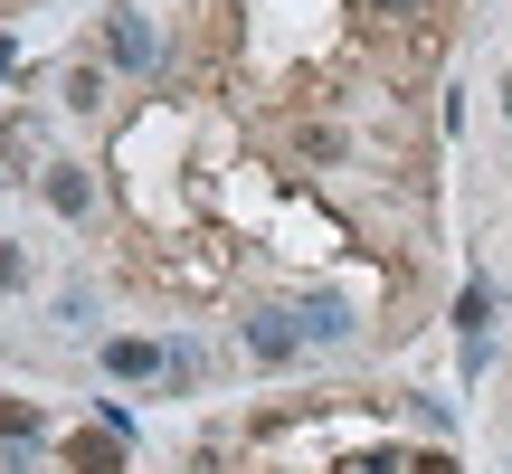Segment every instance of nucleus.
<instances>
[{"label":"nucleus","instance_id":"9b49d317","mask_svg":"<svg viewBox=\"0 0 512 474\" xmlns=\"http://www.w3.org/2000/svg\"><path fill=\"white\" fill-rule=\"evenodd\" d=\"M10 67H19V48H10V38H0V76H10Z\"/></svg>","mask_w":512,"mask_h":474},{"label":"nucleus","instance_id":"f257e3e1","mask_svg":"<svg viewBox=\"0 0 512 474\" xmlns=\"http://www.w3.org/2000/svg\"><path fill=\"white\" fill-rule=\"evenodd\" d=\"M247 351H256V361H266V370H285L294 351H304V323H294L285 304H266V313H247Z\"/></svg>","mask_w":512,"mask_h":474},{"label":"nucleus","instance_id":"7ed1b4c3","mask_svg":"<svg viewBox=\"0 0 512 474\" xmlns=\"http://www.w3.org/2000/svg\"><path fill=\"white\" fill-rule=\"evenodd\" d=\"M294 323H304V342H342V332H351V304H342V294H304Z\"/></svg>","mask_w":512,"mask_h":474},{"label":"nucleus","instance_id":"39448f33","mask_svg":"<svg viewBox=\"0 0 512 474\" xmlns=\"http://www.w3.org/2000/svg\"><path fill=\"white\" fill-rule=\"evenodd\" d=\"M162 361H171L162 342H105V370H114V380H152Z\"/></svg>","mask_w":512,"mask_h":474},{"label":"nucleus","instance_id":"9d476101","mask_svg":"<svg viewBox=\"0 0 512 474\" xmlns=\"http://www.w3.org/2000/svg\"><path fill=\"white\" fill-rule=\"evenodd\" d=\"M418 474H456V456H418Z\"/></svg>","mask_w":512,"mask_h":474},{"label":"nucleus","instance_id":"6e6552de","mask_svg":"<svg viewBox=\"0 0 512 474\" xmlns=\"http://www.w3.org/2000/svg\"><path fill=\"white\" fill-rule=\"evenodd\" d=\"M38 437V408L29 399H0V446H29Z\"/></svg>","mask_w":512,"mask_h":474},{"label":"nucleus","instance_id":"0eeeda50","mask_svg":"<svg viewBox=\"0 0 512 474\" xmlns=\"http://www.w3.org/2000/svg\"><path fill=\"white\" fill-rule=\"evenodd\" d=\"M95 95H105V67H95V57H76V67H67V105H76V114H86V105H95Z\"/></svg>","mask_w":512,"mask_h":474},{"label":"nucleus","instance_id":"423d86ee","mask_svg":"<svg viewBox=\"0 0 512 474\" xmlns=\"http://www.w3.org/2000/svg\"><path fill=\"white\" fill-rule=\"evenodd\" d=\"M48 209H57V219H86V209H95L86 171H48Z\"/></svg>","mask_w":512,"mask_h":474},{"label":"nucleus","instance_id":"f03ea898","mask_svg":"<svg viewBox=\"0 0 512 474\" xmlns=\"http://www.w3.org/2000/svg\"><path fill=\"white\" fill-rule=\"evenodd\" d=\"M105 48H114V67H133V76L162 67V48H152V19H143V10H114V19H105Z\"/></svg>","mask_w":512,"mask_h":474},{"label":"nucleus","instance_id":"1a4fd4ad","mask_svg":"<svg viewBox=\"0 0 512 474\" xmlns=\"http://www.w3.org/2000/svg\"><path fill=\"white\" fill-rule=\"evenodd\" d=\"M10 285H29V256H19V247H0V294H10Z\"/></svg>","mask_w":512,"mask_h":474},{"label":"nucleus","instance_id":"20e7f679","mask_svg":"<svg viewBox=\"0 0 512 474\" xmlns=\"http://www.w3.org/2000/svg\"><path fill=\"white\" fill-rule=\"evenodd\" d=\"M67 465H76V474H124V437H114V427H95V437L67 446Z\"/></svg>","mask_w":512,"mask_h":474},{"label":"nucleus","instance_id":"f8f14e48","mask_svg":"<svg viewBox=\"0 0 512 474\" xmlns=\"http://www.w3.org/2000/svg\"><path fill=\"white\" fill-rule=\"evenodd\" d=\"M370 10H408V0H370Z\"/></svg>","mask_w":512,"mask_h":474}]
</instances>
